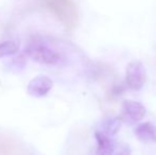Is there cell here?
I'll list each match as a JSON object with an SVG mask.
<instances>
[{
  "label": "cell",
  "instance_id": "6",
  "mask_svg": "<svg viewBox=\"0 0 156 155\" xmlns=\"http://www.w3.org/2000/svg\"><path fill=\"white\" fill-rule=\"evenodd\" d=\"M123 107L126 115L134 121H140L147 114V110L141 103L133 100H124Z\"/></svg>",
  "mask_w": 156,
  "mask_h": 155
},
{
  "label": "cell",
  "instance_id": "11",
  "mask_svg": "<svg viewBox=\"0 0 156 155\" xmlns=\"http://www.w3.org/2000/svg\"><path fill=\"white\" fill-rule=\"evenodd\" d=\"M1 30H2V27H1V23H0V36H1Z\"/></svg>",
  "mask_w": 156,
  "mask_h": 155
},
{
  "label": "cell",
  "instance_id": "9",
  "mask_svg": "<svg viewBox=\"0 0 156 155\" xmlns=\"http://www.w3.org/2000/svg\"><path fill=\"white\" fill-rule=\"evenodd\" d=\"M19 49V46L16 41H6L0 44V58L4 56L12 55L15 54Z\"/></svg>",
  "mask_w": 156,
  "mask_h": 155
},
{
  "label": "cell",
  "instance_id": "4",
  "mask_svg": "<svg viewBox=\"0 0 156 155\" xmlns=\"http://www.w3.org/2000/svg\"><path fill=\"white\" fill-rule=\"evenodd\" d=\"M53 86V82L50 78L46 76H39L30 81L28 84V93L33 97H44Z\"/></svg>",
  "mask_w": 156,
  "mask_h": 155
},
{
  "label": "cell",
  "instance_id": "1",
  "mask_svg": "<svg viewBox=\"0 0 156 155\" xmlns=\"http://www.w3.org/2000/svg\"><path fill=\"white\" fill-rule=\"evenodd\" d=\"M43 4L55 15L68 30L72 31L78 23V10L72 0H41Z\"/></svg>",
  "mask_w": 156,
  "mask_h": 155
},
{
  "label": "cell",
  "instance_id": "10",
  "mask_svg": "<svg viewBox=\"0 0 156 155\" xmlns=\"http://www.w3.org/2000/svg\"><path fill=\"white\" fill-rule=\"evenodd\" d=\"M131 149L125 143H115L113 149V155H129Z\"/></svg>",
  "mask_w": 156,
  "mask_h": 155
},
{
  "label": "cell",
  "instance_id": "7",
  "mask_svg": "<svg viewBox=\"0 0 156 155\" xmlns=\"http://www.w3.org/2000/svg\"><path fill=\"white\" fill-rule=\"evenodd\" d=\"M0 155H23V150L11 138H0Z\"/></svg>",
  "mask_w": 156,
  "mask_h": 155
},
{
  "label": "cell",
  "instance_id": "8",
  "mask_svg": "<svg viewBox=\"0 0 156 155\" xmlns=\"http://www.w3.org/2000/svg\"><path fill=\"white\" fill-rule=\"evenodd\" d=\"M121 120L120 118H111L107 121L104 122L103 124V130H104V134L107 136H115L118 132H119L120 128H121Z\"/></svg>",
  "mask_w": 156,
  "mask_h": 155
},
{
  "label": "cell",
  "instance_id": "2",
  "mask_svg": "<svg viewBox=\"0 0 156 155\" xmlns=\"http://www.w3.org/2000/svg\"><path fill=\"white\" fill-rule=\"evenodd\" d=\"M125 81L129 88L139 90L147 81V69L140 61H132L127 64Z\"/></svg>",
  "mask_w": 156,
  "mask_h": 155
},
{
  "label": "cell",
  "instance_id": "3",
  "mask_svg": "<svg viewBox=\"0 0 156 155\" xmlns=\"http://www.w3.org/2000/svg\"><path fill=\"white\" fill-rule=\"evenodd\" d=\"M27 52L33 60L41 64L54 65L58 64L61 60V55L55 50L39 43L31 44L28 47Z\"/></svg>",
  "mask_w": 156,
  "mask_h": 155
},
{
  "label": "cell",
  "instance_id": "5",
  "mask_svg": "<svg viewBox=\"0 0 156 155\" xmlns=\"http://www.w3.org/2000/svg\"><path fill=\"white\" fill-rule=\"evenodd\" d=\"M135 135L142 143H156V126L151 122H144L136 128Z\"/></svg>",
  "mask_w": 156,
  "mask_h": 155
}]
</instances>
